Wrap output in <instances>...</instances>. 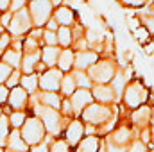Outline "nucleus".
<instances>
[{
	"mask_svg": "<svg viewBox=\"0 0 154 152\" xmlns=\"http://www.w3.org/2000/svg\"><path fill=\"white\" fill-rule=\"evenodd\" d=\"M45 132H47V131H45V127H43V123H41V120H39L38 116L27 118L25 123H23L22 129H20V134H22L23 141H25L29 147L41 143L43 138H45Z\"/></svg>",
	"mask_w": 154,
	"mask_h": 152,
	"instance_id": "f257e3e1",
	"label": "nucleus"
},
{
	"mask_svg": "<svg viewBox=\"0 0 154 152\" xmlns=\"http://www.w3.org/2000/svg\"><path fill=\"white\" fill-rule=\"evenodd\" d=\"M36 114L41 120L45 131L48 134H59L61 132V114L57 109H52V108H47V106H36Z\"/></svg>",
	"mask_w": 154,
	"mask_h": 152,
	"instance_id": "f03ea898",
	"label": "nucleus"
},
{
	"mask_svg": "<svg viewBox=\"0 0 154 152\" xmlns=\"http://www.w3.org/2000/svg\"><path fill=\"white\" fill-rule=\"evenodd\" d=\"M81 114H82V120L93 127H100L102 123H106L108 120L113 118V111L100 104H90Z\"/></svg>",
	"mask_w": 154,
	"mask_h": 152,
	"instance_id": "7ed1b4c3",
	"label": "nucleus"
},
{
	"mask_svg": "<svg viewBox=\"0 0 154 152\" xmlns=\"http://www.w3.org/2000/svg\"><path fill=\"white\" fill-rule=\"evenodd\" d=\"M29 14H31V20H32V25L34 27H43L48 20H50V14H52V2L50 0H32L31 2V7H29Z\"/></svg>",
	"mask_w": 154,
	"mask_h": 152,
	"instance_id": "20e7f679",
	"label": "nucleus"
},
{
	"mask_svg": "<svg viewBox=\"0 0 154 152\" xmlns=\"http://www.w3.org/2000/svg\"><path fill=\"white\" fill-rule=\"evenodd\" d=\"M149 99V91L143 88L142 82L134 81L131 84L125 86L124 90V102L129 106V108H140L145 104V100Z\"/></svg>",
	"mask_w": 154,
	"mask_h": 152,
	"instance_id": "39448f33",
	"label": "nucleus"
},
{
	"mask_svg": "<svg viewBox=\"0 0 154 152\" xmlns=\"http://www.w3.org/2000/svg\"><path fill=\"white\" fill-rule=\"evenodd\" d=\"M88 75L97 84H108L115 77V65L111 61H99L91 68H88Z\"/></svg>",
	"mask_w": 154,
	"mask_h": 152,
	"instance_id": "423d86ee",
	"label": "nucleus"
},
{
	"mask_svg": "<svg viewBox=\"0 0 154 152\" xmlns=\"http://www.w3.org/2000/svg\"><path fill=\"white\" fill-rule=\"evenodd\" d=\"M31 27H32V20H31V14H29V11L25 7L13 13L11 23H9V31H11L13 36H22V34L29 32Z\"/></svg>",
	"mask_w": 154,
	"mask_h": 152,
	"instance_id": "0eeeda50",
	"label": "nucleus"
},
{
	"mask_svg": "<svg viewBox=\"0 0 154 152\" xmlns=\"http://www.w3.org/2000/svg\"><path fill=\"white\" fill-rule=\"evenodd\" d=\"M61 81H63V72L61 70H56V68H50V70H45L41 77H39V86L43 91H57L61 88Z\"/></svg>",
	"mask_w": 154,
	"mask_h": 152,
	"instance_id": "6e6552de",
	"label": "nucleus"
},
{
	"mask_svg": "<svg viewBox=\"0 0 154 152\" xmlns=\"http://www.w3.org/2000/svg\"><path fill=\"white\" fill-rule=\"evenodd\" d=\"M70 104H72V109L75 114H81L82 109H86L90 104H93V95L90 90H75L72 95H70Z\"/></svg>",
	"mask_w": 154,
	"mask_h": 152,
	"instance_id": "1a4fd4ad",
	"label": "nucleus"
},
{
	"mask_svg": "<svg viewBox=\"0 0 154 152\" xmlns=\"http://www.w3.org/2000/svg\"><path fill=\"white\" fill-rule=\"evenodd\" d=\"M82 136H84V123L79 122V120H72L68 123V127H66V132H65V138L66 140L65 141L70 147H77L79 141L82 140Z\"/></svg>",
	"mask_w": 154,
	"mask_h": 152,
	"instance_id": "9d476101",
	"label": "nucleus"
},
{
	"mask_svg": "<svg viewBox=\"0 0 154 152\" xmlns=\"http://www.w3.org/2000/svg\"><path fill=\"white\" fill-rule=\"evenodd\" d=\"M97 61H99V54H97V52H91V50H79L75 54L74 66H75L77 70H88V68H91Z\"/></svg>",
	"mask_w": 154,
	"mask_h": 152,
	"instance_id": "9b49d317",
	"label": "nucleus"
},
{
	"mask_svg": "<svg viewBox=\"0 0 154 152\" xmlns=\"http://www.w3.org/2000/svg\"><path fill=\"white\" fill-rule=\"evenodd\" d=\"M27 99H29V93H27L22 86H16V88H13V90L9 91L7 102L11 104V108H13V109L20 111V109H23V108H25Z\"/></svg>",
	"mask_w": 154,
	"mask_h": 152,
	"instance_id": "f8f14e48",
	"label": "nucleus"
},
{
	"mask_svg": "<svg viewBox=\"0 0 154 152\" xmlns=\"http://www.w3.org/2000/svg\"><path fill=\"white\" fill-rule=\"evenodd\" d=\"M91 95L102 104H109V102L115 100V91H113V88L109 84H95Z\"/></svg>",
	"mask_w": 154,
	"mask_h": 152,
	"instance_id": "ddd939ff",
	"label": "nucleus"
},
{
	"mask_svg": "<svg viewBox=\"0 0 154 152\" xmlns=\"http://www.w3.org/2000/svg\"><path fill=\"white\" fill-rule=\"evenodd\" d=\"M54 20H56L61 27H70V25L74 23V20H75V14H74V11H72L70 7L63 5V7H57V9H56Z\"/></svg>",
	"mask_w": 154,
	"mask_h": 152,
	"instance_id": "4468645a",
	"label": "nucleus"
},
{
	"mask_svg": "<svg viewBox=\"0 0 154 152\" xmlns=\"http://www.w3.org/2000/svg\"><path fill=\"white\" fill-rule=\"evenodd\" d=\"M39 59H41V54H39V52H32V54H25V56H22V65H20V68H22L23 75H31V74H34L36 65L39 63Z\"/></svg>",
	"mask_w": 154,
	"mask_h": 152,
	"instance_id": "2eb2a0df",
	"label": "nucleus"
},
{
	"mask_svg": "<svg viewBox=\"0 0 154 152\" xmlns=\"http://www.w3.org/2000/svg\"><path fill=\"white\" fill-rule=\"evenodd\" d=\"M131 120H133V123H134L136 127L145 129V127H147V123H149V120H151V109H149L147 106H140L138 109H134V111H133Z\"/></svg>",
	"mask_w": 154,
	"mask_h": 152,
	"instance_id": "dca6fc26",
	"label": "nucleus"
},
{
	"mask_svg": "<svg viewBox=\"0 0 154 152\" xmlns=\"http://www.w3.org/2000/svg\"><path fill=\"white\" fill-rule=\"evenodd\" d=\"M2 63H5L7 66H11L13 70H20V65H22V52L16 50V48L5 50V52L2 54Z\"/></svg>",
	"mask_w": 154,
	"mask_h": 152,
	"instance_id": "f3484780",
	"label": "nucleus"
},
{
	"mask_svg": "<svg viewBox=\"0 0 154 152\" xmlns=\"http://www.w3.org/2000/svg\"><path fill=\"white\" fill-rule=\"evenodd\" d=\"M99 147H100L99 136H86L79 141L75 152H99Z\"/></svg>",
	"mask_w": 154,
	"mask_h": 152,
	"instance_id": "a211bd4d",
	"label": "nucleus"
},
{
	"mask_svg": "<svg viewBox=\"0 0 154 152\" xmlns=\"http://www.w3.org/2000/svg\"><path fill=\"white\" fill-rule=\"evenodd\" d=\"M74 61H75V54L66 48V50H61V54L57 57V66L61 72H68L74 68Z\"/></svg>",
	"mask_w": 154,
	"mask_h": 152,
	"instance_id": "6ab92c4d",
	"label": "nucleus"
},
{
	"mask_svg": "<svg viewBox=\"0 0 154 152\" xmlns=\"http://www.w3.org/2000/svg\"><path fill=\"white\" fill-rule=\"evenodd\" d=\"M61 50L57 47H45L41 50V63L45 66H54L57 63V57H59Z\"/></svg>",
	"mask_w": 154,
	"mask_h": 152,
	"instance_id": "aec40b11",
	"label": "nucleus"
},
{
	"mask_svg": "<svg viewBox=\"0 0 154 152\" xmlns=\"http://www.w3.org/2000/svg\"><path fill=\"white\" fill-rule=\"evenodd\" d=\"M108 140H111L113 143H118V145L127 147V143L131 141V131H129L127 127H118L116 131H113V132L108 136Z\"/></svg>",
	"mask_w": 154,
	"mask_h": 152,
	"instance_id": "412c9836",
	"label": "nucleus"
},
{
	"mask_svg": "<svg viewBox=\"0 0 154 152\" xmlns=\"http://www.w3.org/2000/svg\"><path fill=\"white\" fill-rule=\"evenodd\" d=\"M39 102H41V106H47V108H52V109H59L61 108V99L54 91L39 93Z\"/></svg>",
	"mask_w": 154,
	"mask_h": 152,
	"instance_id": "4be33fe9",
	"label": "nucleus"
},
{
	"mask_svg": "<svg viewBox=\"0 0 154 152\" xmlns=\"http://www.w3.org/2000/svg\"><path fill=\"white\" fill-rule=\"evenodd\" d=\"M20 84H22V88L27 91V93H34L36 91V88L39 86V77L36 74H31V75H22L20 79Z\"/></svg>",
	"mask_w": 154,
	"mask_h": 152,
	"instance_id": "5701e85b",
	"label": "nucleus"
},
{
	"mask_svg": "<svg viewBox=\"0 0 154 152\" xmlns=\"http://www.w3.org/2000/svg\"><path fill=\"white\" fill-rule=\"evenodd\" d=\"M65 95H72L74 91L77 90V84H75V79H74V74H66L63 75V81H61V88H59Z\"/></svg>",
	"mask_w": 154,
	"mask_h": 152,
	"instance_id": "b1692460",
	"label": "nucleus"
},
{
	"mask_svg": "<svg viewBox=\"0 0 154 152\" xmlns=\"http://www.w3.org/2000/svg\"><path fill=\"white\" fill-rule=\"evenodd\" d=\"M127 75H124V74H116V77L111 81L113 82V91H115V99H120V95H124V90H125V86H127Z\"/></svg>",
	"mask_w": 154,
	"mask_h": 152,
	"instance_id": "393cba45",
	"label": "nucleus"
},
{
	"mask_svg": "<svg viewBox=\"0 0 154 152\" xmlns=\"http://www.w3.org/2000/svg\"><path fill=\"white\" fill-rule=\"evenodd\" d=\"M9 127H11V123H9V116L0 114V149H2V147H5V143H7Z\"/></svg>",
	"mask_w": 154,
	"mask_h": 152,
	"instance_id": "a878e982",
	"label": "nucleus"
},
{
	"mask_svg": "<svg viewBox=\"0 0 154 152\" xmlns=\"http://www.w3.org/2000/svg\"><path fill=\"white\" fill-rule=\"evenodd\" d=\"M74 79H75V84L81 90H90L91 88V79L88 74H84L82 70H75L74 72Z\"/></svg>",
	"mask_w": 154,
	"mask_h": 152,
	"instance_id": "bb28decb",
	"label": "nucleus"
},
{
	"mask_svg": "<svg viewBox=\"0 0 154 152\" xmlns=\"http://www.w3.org/2000/svg\"><path fill=\"white\" fill-rule=\"evenodd\" d=\"M57 43L61 45V47H68L70 43H72V31L68 29V27H59L57 29Z\"/></svg>",
	"mask_w": 154,
	"mask_h": 152,
	"instance_id": "cd10ccee",
	"label": "nucleus"
},
{
	"mask_svg": "<svg viewBox=\"0 0 154 152\" xmlns=\"http://www.w3.org/2000/svg\"><path fill=\"white\" fill-rule=\"evenodd\" d=\"M25 120H27V116H25L23 111H13V113L9 114V123H11L13 129H22V125L25 123Z\"/></svg>",
	"mask_w": 154,
	"mask_h": 152,
	"instance_id": "c85d7f7f",
	"label": "nucleus"
},
{
	"mask_svg": "<svg viewBox=\"0 0 154 152\" xmlns=\"http://www.w3.org/2000/svg\"><path fill=\"white\" fill-rule=\"evenodd\" d=\"M50 152H70V145L65 140H56L50 145Z\"/></svg>",
	"mask_w": 154,
	"mask_h": 152,
	"instance_id": "c756f323",
	"label": "nucleus"
},
{
	"mask_svg": "<svg viewBox=\"0 0 154 152\" xmlns=\"http://www.w3.org/2000/svg\"><path fill=\"white\" fill-rule=\"evenodd\" d=\"M20 79H22V75H20V70H13V74L9 75V79L5 81V86L7 88H16L18 84H20Z\"/></svg>",
	"mask_w": 154,
	"mask_h": 152,
	"instance_id": "7c9ffc66",
	"label": "nucleus"
},
{
	"mask_svg": "<svg viewBox=\"0 0 154 152\" xmlns=\"http://www.w3.org/2000/svg\"><path fill=\"white\" fill-rule=\"evenodd\" d=\"M43 41L47 43V47H56L57 45V34L52 31H43Z\"/></svg>",
	"mask_w": 154,
	"mask_h": 152,
	"instance_id": "2f4dec72",
	"label": "nucleus"
},
{
	"mask_svg": "<svg viewBox=\"0 0 154 152\" xmlns=\"http://www.w3.org/2000/svg\"><path fill=\"white\" fill-rule=\"evenodd\" d=\"M134 38L138 39L142 45H145V43L149 41V31H147L145 27H138V29L134 31Z\"/></svg>",
	"mask_w": 154,
	"mask_h": 152,
	"instance_id": "473e14b6",
	"label": "nucleus"
},
{
	"mask_svg": "<svg viewBox=\"0 0 154 152\" xmlns=\"http://www.w3.org/2000/svg\"><path fill=\"white\" fill-rule=\"evenodd\" d=\"M11 74H13V68L7 66L5 63H0V84H5V81L9 79Z\"/></svg>",
	"mask_w": 154,
	"mask_h": 152,
	"instance_id": "72a5a7b5",
	"label": "nucleus"
},
{
	"mask_svg": "<svg viewBox=\"0 0 154 152\" xmlns=\"http://www.w3.org/2000/svg\"><path fill=\"white\" fill-rule=\"evenodd\" d=\"M106 152H127V147L113 143L111 140H106Z\"/></svg>",
	"mask_w": 154,
	"mask_h": 152,
	"instance_id": "f704fd0d",
	"label": "nucleus"
},
{
	"mask_svg": "<svg viewBox=\"0 0 154 152\" xmlns=\"http://www.w3.org/2000/svg\"><path fill=\"white\" fill-rule=\"evenodd\" d=\"M48 141H50V138L43 140V141H41V143H38V145H32V147H31V152H50Z\"/></svg>",
	"mask_w": 154,
	"mask_h": 152,
	"instance_id": "c9c22d12",
	"label": "nucleus"
},
{
	"mask_svg": "<svg viewBox=\"0 0 154 152\" xmlns=\"http://www.w3.org/2000/svg\"><path fill=\"white\" fill-rule=\"evenodd\" d=\"M36 48H38V41L34 38H27L25 45H23V50H25L27 54H32V52H38Z\"/></svg>",
	"mask_w": 154,
	"mask_h": 152,
	"instance_id": "e433bc0d",
	"label": "nucleus"
},
{
	"mask_svg": "<svg viewBox=\"0 0 154 152\" xmlns=\"http://www.w3.org/2000/svg\"><path fill=\"white\" fill-rule=\"evenodd\" d=\"M127 152H147V145H145L142 140H136V141L131 143V147H129Z\"/></svg>",
	"mask_w": 154,
	"mask_h": 152,
	"instance_id": "4c0bfd02",
	"label": "nucleus"
},
{
	"mask_svg": "<svg viewBox=\"0 0 154 152\" xmlns=\"http://www.w3.org/2000/svg\"><path fill=\"white\" fill-rule=\"evenodd\" d=\"M9 43H11V38H9V34H2V36H0V56L5 52V48L9 47Z\"/></svg>",
	"mask_w": 154,
	"mask_h": 152,
	"instance_id": "58836bf2",
	"label": "nucleus"
},
{
	"mask_svg": "<svg viewBox=\"0 0 154 152\" xmlns=\"http://www.w3.org/2000/svg\"><path fill=\"white\" fill-rule=\"evenodd\" d=\"M25 2H27V0H11V7H9V11H11V13H16V11H20V9H23Z\"/></svg>",
	"mask_w": 154,
	"mask_h": 152,
	"instance_id": "ea45409f",
	"label": "nucleus"
},
{
	"mask_svg": "<svg viewBox=\"0 0 154 152\" xmlns=\"http://www.w3.org/2000/svg\"><path fill=\"white\" fill-rule=\"evenodd\" d=\"M7 97H9V88L5 84H0V104L7 102Z\"/></svg>",
	"mask_w": 154,
	"mask_h": 152,
	"instance_id": "a19ab883",
	"label": "nucleus"
},
{
	"mask_svg": "<svg viewBox=\"0 0 154 152\" xmlns=\"http://www.w3.org/2000/svg\"><path fill=\"white\" fill-rule=\"evenodd\" d=\"M61 108H63V114H74V109H72V104H70V100L66 99V100H63L61 102Z\"/></svg>",
	"mask_w": 154,
	"mask_h": 152,
	"instance_id": "79ce46f5",
	"label": "nucleus"
},
{
	"mask_svg": "<svg viewBox=\"0 0 154 152\" xmlns=\"http://www.w3.org/2000/svg\"><path fill=\"white\" fill-rule=\"evenodd\" d=\"M11 18H13V13H11V11L4 13V14H2V18H0L2 25H4V27H9V23H11Z\"/></svg>",
	"mask_w": 154,
	"mask_h": 152,
	"instance_id": "37998d69",
	"label": "nucleus"
},
{
	"mask_svg": "<svg viewBox=\"0 0 154 152\" xmlns=\"http://www.w3.org/2000/svg\"><path fill=\"white\" fill-rule=\"evenodd\" d=\"M45 25H47V31H52V32H56V31L59 29V27H57V22H56L54 18H50V20H48Z\"/></svg>",
	"mask_w": 154,
	"mask_h": 152,
	"instance_id": "c03bdc74",
	"label": "nucleus"
},
{
	"mask_svg": "<svg viewBox=\"0 0 154 152\" xmlns=\"http://www.w3.org/2000/svg\"><path fill=\"white\" fill-rule=\"evenodd\" d=\"M143 22H145V29L151 31V32L154 34V18H145Z\"/></svg>",
	"mask_w": 154,
	"mask_h": 152,
	"instance_id": "a18cd8bd",
	"label": "nucleus"
},
{
	"mask_svg": "<svg viewBox=\"0 0 154 152\" xmlns=\"http://www.w3.org/2000/svg\"><path fill=\"white\" fill-rule=\"evenodd\" d=\"M11 7V0H0V13H5Z\"/></svg>",
	"mask_w": 154,
	"mask_h": 152,
	"instance_id": "49530a36",
	"label": "nucleus"
},
{
	"mask_svg": "<svg viewBox=\"0 0 154 152\" xmlns=\"http://www.w3.org/2000/svg\"><path fill=\"white\" fill-rule=\"evenodd\" d=\"M124 2H125L127 5H142L145 0H124Z\"/></svg>",
	"mask_w": 154,
	"mask_h": 152,
	"instance_id": "de8ad7c7",
	"label": "nucleus"
},
{
	"mask_svg": "<svg viewBox=\"0 0 154 152\" xmlns=\"http://www.w3.org/2000/svg\"><path fill=\"white\" fill-rule=\"evenodd\" d=\"M99 152H106V147H104L102 143H100V147H99Z\"/></svg>",
	"mask_w": 154,
	"mask_h": 152,
	"instance_id": "09e8293b",
	"label": "nucleus"
},
{
	"mask_svg": "<svg viewBox=\"0 0 154 152\" xmlns=\"http://www.w3.org/2000/svg\"><path fill=\"white\" fill-rule=\"evenodd\" d=\"M0 114H2V108H0Z\"/></svg>",
	"mask_w": 154,
	"mask_h": 152,
	"instance_id": "8fccbe9b",
	"label": "nucleus"
},
{
	"mask_svg": "<svg viewBox=\"0 0 154 152\" xmlns=\"http://www.w3.org/2000/svg\"><path fill=\"white\" fill-rule=\"evenodd\" d=\"M0 152H4V150H2V149H0Z\"/></svg>",
	"mask_w": 154,
	"mask_h": 152,
	"instance_id": "3c124183",
	"label": "nucleus"
}]
</instances>
